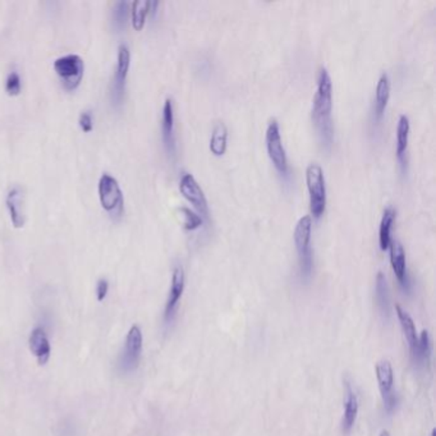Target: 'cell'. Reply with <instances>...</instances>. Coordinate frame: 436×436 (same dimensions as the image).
<instances>
[{"mask_svg": "<svg viewBox=\"0 0 436 436\" xmlns=\"http://www.w3.org/2000/svg\"><path fill=\"white\" fill-rule=\"evenodd\" d=\"M333 82L330 73L325 67H321L317 74L316 92L312 99L311 118L316 128L321 143L329 147L333 143Z\"/></svg>", "mask_w": 436, "mask_h": 436, "instance_id": "obj_1", "label": "cell"}, {"mask_svg": "<svg viewBox=\"0 0 436 436\" xmlns=\"http://www.w3.org/2000/svg\"><path fill=\"white\" fill-rule=\"evenodd\" d=\"M306 184L309 195L311 214L318 219L326 207V183L324 170L320 164L309 163L306 168Z\"/></svg>", "mask_w": 436, "mask_h": 436, "instance_id": "obj_2", "label": "cell"}, {"mask_svg": "<svg viewBox=\"0 0 436 436\" xmlns=\"http://www.w3.org/2000/svg\"><path fill=\"white\" fill-rule=\"evenodd\" d=\"M311 233H312V216L303 215L296 224L293 233L294 245L298 254L300 269L303 277H309L314 266Z\"/></svg>", "mask_w": 436, "mask_h": 436, "instance_id": "obj_3", "label": "cell"}, {"mask_svg": "<svg viewBox=\"0 0 436 436\" xmlns=\"http://www.w3.org/2000/svg\"><path fill=\"white\" fill-rule=\"evenodd\" d=\"M99 197L104 209L111 216H120L124 211V196L120 184L111 173H103L99 178Z\"/></svg>", "mask_w": 436, "mask_h": 436, "instance_id": "obj_4", "label": "cell"}, {"mask_svg": "<svg viewBox=\"0 0 436 436\" xmlns=\"http://www.w3.org/2000/svg\"><path fill=\"white\" fill-rule=\"evenodd\" d=\"M54 70L59 79H62L64 88L73 90L79 86L83 77L85 63L79 54L68 53L56 58L54 60Z\"/></svg>", "mask_w": 436, "mask_h": 436, "instance_id": "obj_5", "label": "cell"}, {"mask_svg": "<svg viewBox=\"0 0 436 436\" xmlns=\"http://www.w3.org/2000/svg\"><path fill=\"white\" fill-rule=\"evenodd\" d=\"M265 143H266V150L269 154V158L274 167L277 168V172L280 175H288V159L282 135H280V127L275 118L270 119L269 124L266 127L265 132Z\"/></svg>", "mask_w": 436, "mask_h": 436, "instance_id": "obj_6", "label": "cell"}, {"mask_svg": "<svg viewBox=\"0 0 436 436\" xmlns=\"http://www.w3.org/2000/svg\"><path fill=\"white\" fill-rule=\"evenodd\" d=\"M129 65H131L129 48H128L127 44H120L118 47L115 72H114L113 81H111V100H113L114 105H120L123 102Z\"/></svg>", "mask_w": 436, "mask_h": 436, "instance_id": "obj_7", "label": "cell"}, {"mask_svg": "<svg viewBox=\"0 0 436 436\" xmlns=\"http://www.w3.org/2000/svg\"><path fill=\"white\" fill-rule=\"evenodd\" d=\"M179 191L197 210L202 219H209V204L205 192L201 188L193 175L188 172L182 173L179 179Z\"/></svg>", "mask_w": 436, "mask_h": 436, "instance_id": "obj_8", "label": "cell"}, {"mask_svg": "<svg viewBox=\"0 0 436 436\" xmlns=\"http://www.w3.org/2000/svg\"><path fill=\"white\" fill-rule=\"evenodd\" d=\"M143 353V332L140 326L134 325L127 334L124 350L120 357V367L124 371H134L137 369Z\"/></svg>", "mask_w": 436, "mask_h": 436, "instance_id": "obj_9", "label": "cell"}, {"mask_svg": "<svg viewBox=\"0 0 436 436\" xmlns=\"http://www.w3.org/2000/svg\"><path fill=\"white\" fill-rule=\"evenodd\" d=\"M376 379H378L385 408L387 411L391 412L396 408V396L393 391L394 373L389 361H381L376 365Z\"/></svg>", "mask_w": 436, "mask_h": 436, "instance_id": "obj_10", "label": "cell"}, {"mask_svg": "<svg viewBox=\"0 0 436 436\" xmlns=\"http://www.w3.org/2000/svg\"><path fill=\"white\" fill-rule=\"evenodd\" d=\"M184 283H186L184 269H183L182 265H177L173 270V274H172V284H170L169 297H168L167 305H165V312H164L165 321H170L175 316V309H177L178 302L182 297L183 291H184Z\"/></svg>", "mask_w": 436, "mask_h": 436, "instance_id": "obj_11", "label": "cell"}, {"mask_svg": "<svg viewBox=\"0 0 436 436\" xmlns=\"http://www.w3.org/2000/svg\"><path fill=\"white\" fill-rule=\"evenodd\" d=\"M161 134L164 146L170 155L175 152V105L170 97H167L161 113Z\"/></svg>", "mask_w": 436, "mask_h": 436, "instance_id": "obj_12", "label": "cell"}, {"mask_svg": "<svg viewBox=\"0 0 436 436\" xmlns=\"http://www.w3.org/2000/svg\"><path fill=\"white\" fill-rule=\"evenodd\" d=\"M6 204L13 225L17 228L22 227L24 224V188L19 184H15L9 188Z\"/></svg>", "mask_w": 436, "mask_h": 436, "instance_id": "obj_13", "label": "cell"}, {"mask_svg": "<svg viewBox=\"0 0 436 436\" xmlns=\"http://www.w3.org/2000/svg\"><path fill=\"white\" fill-rule=\"evenodd\" d=\"M29 347L32 355L38 358L39 365H45L50 358L51 347L49 341L48 335L44 328L36 326L29 338Z\"/></svg>", "mask_w": 436, "mask_h": 436, "instance_id": "obj_14", "label": "cell"}, {"mask_svg": "<svg viewBox=\"0 0 436 436\" xmlns=\"http://www.w3.org/2000/svg\"><path fill=\"white\" fill-rule=\"evenodd\" d=\"M390 250V264L393 271L396 274V279L405 288H410L408 277H407V266H405V252L402 243L398 239H393L389 243Z\"/></svg>", "mask_w": 436, "mask_h": 436, "instance_id": "obj_15", "label": "cell"}, {"mask_svg": "<svg viewBox=\"0 0 436 436\" xmlns=\"http://www.w3.org/2000/svg\"><path fill=\"white\" fill-rule=\"evenodd\" d=\"M357 413H358V398L355 390L350 387L349 382H346V399H344V414L341 420V430L344 434L350 433V430L355 426Z\"/></svg>", "mask_w": 436, "mask_h": 436, "instance_id": "obj_16", "label": "cell"}, {"mask_svg": "<svg viewBox=\"0 0 436 436\" xmlns=\"http://www.w3.org/2000/svg\"><path fill=\"white\" fill-rule=\"evenodd\" d=\"M390 88H391V85H390L388 73L382 72L378 79V83L375 88V97H373V111H375L376 118H381L387 109V105L390 99Z\"/></svg>", "mask_w": 436, "mask_h": 436, "instance_id": "obj_17", "label": "cell"}, {"mask_svg": "<svg viewBox=\"0 0 436 436\" xmlns=\"http://www.w3.org/2000/svg\"><path fill=\"white\" fill-rule=\"evenodd\" d=\"M396 316L399 318V323H401V326L403 329L405 339L408 341L411 352H412V355L414 356L416 350H417V346H419V337H417V333H416V326H414V323H413L412 317L410 316L399 305H396Z\"/></svg>", "mask_w": 436, "mask_h": 436, "instance_id": "obj_18", "label": "cell"}, {"mask_svg": "<svg viewBox=\"0 0 436 436\" xmlns=\"http://www.w3.org/2000/svg\"><path fill=\"white\" fill-rule=\"evenodd\" d=\"M396 209L388 207L381 216L380 225H379V246L382 251H385L391 241V225L396 219Z\"/></svg>", "mask_w": 436, "mask_h": 436, "instance_id": "obj_19", "label": "cell"}, {"mask_svg": "<svg viewBox=\"0 0 436 436\" xmlns=\"http://www.w3.org/2000/svg\"><path fill=\"white\" fill-rule=\"evenodd\" d=\"M158 1L151 0H135L131 4V17L132 24L136 30H141L146 21V17L150 13L151 9L158 7Z\"/></svg>", "mask_w": 436, "mask_h": 436, "instance_id": "obj_20", "label": "cell"}, {"mask_svg": "<svg viewBox=\"0 0 436 436\" xmlns=\"http://www.w3.org/2000/svg\"><path fill=\"white\" fill-rule=\"evenodd\" d=\"M410 128V119L405 114H401L396 124V155L402 161L405 160V154L408 146Z\"/></svg>", "mask_w": 436, "mask_h": 436, "instance_id": "obj_21", "label": "cell"}, {"mask_svg": "<svg viewBox=\"0 0 436 436\" xmlns=\"http://www.w3.org/2000/svg\"><path fill=\"white\" fill-rule=\"evenodd\" d=\"M227 141H228V128L225 126V123L218 122L213 128V134L210 137V150L216 156H220L227 150Z\"/></svg>", "mask_w": 436, "mask_h": 436, "instance_id": "obj_22", "label": "cell"}, {"mask_svg": "<svg viewBox=\"0 0 436 436\" xmlns=\"http://www.w3.org/2000/svg\"><path fill=\"white\" fill-rule=\"evenodd\" d=\"M376 301L380 307L381 312L388 316L389 314V289L387 277L382 271H379L376 275V286H375Z\"/></svg>", "mask_w": 436, "mask_h": 436, "instance_id": "obj_23", "label": "cell"}, {"mask_svg": "<svg viewBox=\"0 0 436 436\" xmlns=\"http://www.w3.org/2000/svg\"><path fill=\"white\" fill-rule=\"evenodd\" d=\"M129 13H131V4L127 0H117L111 9V21L114 27L118 30L126 27Z\"/></svg>", "mask_w": 436, "mask_h": 436, "instance_id": "obj_24", "label": "cell"}, {"mask_svg": "<svg viewBox=\"0 0 436 436\" xmlns=\"http://www.w3.org/2000/svg\"><path fill=\"white\" fill-rule=\"evenodd\" d=\"M177 215L179 218V222L183 225V228L187 230L197 229L198 227L202 225L204 219L201 215L191 210L190 207H179L177 209Z\"/></svg>", "mask_w": 436, "mask_h": 436, "instance_id": "obj_25", "label": "cell"}, {"mask_svg": "<svg viewBox=\"0 0 436 436\" xmlns=\"http://www.w3.org/2000/svg\"><path fill=\"white\" fill-rule=\"evenodd\" d=\"M21 88H22L21 74L16 70H12L7 74V79H6V90L8 91L9 94L17 95L21 92Z\"/></svg>", "mask_w": 436, "mask_h": 436, "instance_id": "obj_26", "label": "cell"}, {"mask_svg": "<svg viewBox=\"0 0 436 436\" xmlns=\"http://www.w3.org/2000/svg\"><path fill=\"white\" fill-rule=\"evenodd\" d=\"M430 352H431L430 337H428V332L423 330V332L421 333L420 339H419V346H417V350H416L414 357H416L417 360H428Z\"/></svg>", "mask_w": 436, "mask_h": 436, "instance_id": "obj_27", "label": "cell"}, {"mask_svg": "<svg viewBox=\"0 0 436 436\" xmlns=\"http://www.w3.org/2000/svg\"><path fill=\"white\" fill-rule=\"evenodd\" d=\"M79 127L82 128L83 132H90L94 127V118L92 113L90 111H81L79 117Z\"/></svg>", "mask_w": 436, "mask_h": 436, "instance_id": "obj_28", "label": "cell"}, {"mask_svg": "<svg viewBox=\"0 0 436 436\" xmlns=\"http://www.w3.org/2000/svg\"><path fill=\"white\" fill-rule=\"evenodd\" d=\"M109 292V282L106 277H100L97 280V284H96V297H97V301H104L108 296Z\"/></svg>", "mask_w": 436, "mask_h": 436, "instance_id": "obj_29", "label": "cell"}, {"mask_svg": "<svg viewBox=\"0 0 436 436\" xmlns=\"http://www.w3.org/2000/svg\"><path fill=\"white\" fill-rule=\"evenodd\" d=\"M380 436H390V435H389L388 431H382V433H381Z\"/></svg>", "mask_w": 436, "mask_h": 436, "instance_id": "obj_30", "label": "cell"}, {"mask_svg": "<svg viewBox=\"0 0 436 436\" xmlns=\"http://www.w3.org/2000/svg\"><path fill=\"white\" fill-rule=\"evenodd\" d=\"M431 436H436V431H435V430H433V433H431Z\"/></svg>", "mask_w": 436, "mask_h": 436, "instance_id": "obj_31", "label": "cell"}]
</instances>
